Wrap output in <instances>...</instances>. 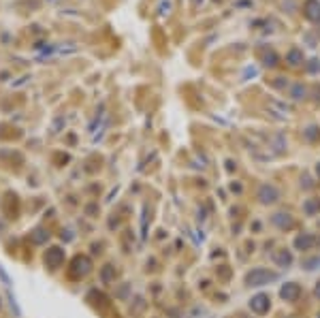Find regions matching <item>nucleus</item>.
<instances>
[{
  "label": "nucleus",
  "mask_w": 320,
  "mask_h": 318,
  "mask_svg": "<svg viewBox=\"0 0 320 318\" xmlns=\"http://www.w3.org/2000/svg\"><path fill=\"white\" fill-rule=\"evenodd\" d=\"M278 274L275 271H269L265 267H256L252 271H248L246 274V284L248 286H254V288H258V286H265V284H271L278 280Z\"/></svg>",
  "instance_id": "nucleus-1"
},
{
  "label": "nucleus",
  "mask_w": 320,
  "mask_h": 318,
  "mask_svg": "<svg viewBox=\"0 0 320 318\" xmlns=\"http://www.w3.org/2000/svg\"><path fill=\"white\" fill-rule=\"evenodd\" d=\"M90 271H92V261L86 254H77L73 261H70V276L73 278H86Z\"/></svg>",
  "instance_id": "nucleus-2"
},
{
  "label": "nucleus",
  "mask_w": 320,
  "mask_h": 318,
  "mask_svg": "<svg viewBox=\"0 0 320 318\" xmlns=\"http://www.w3.org/2000/svg\"><path fill=\"white\" fill-rule=\"evenodd\" d=\"M43 261H45V267H49L51 271L60 269L62 263H64V250L60 248V246H51V248L45 250Z\"/></svg>",
  "instance_id": "nucleus-3"
},
{
  "label": "nucleus",
  "mask_w": 320,
  "mask_h": 318,
  "mask_svg": "<svg viewBox=\"0 0 320 318\" xmlns=\"http://www.w3.org/2000/svg\"><path fill=\"white\" fill-rule=\"evenodd\" d=\"M256 199L260 201L262 205H273L280 201V190L278 186L273 184H260L258 186V192H256Z\"/></svg>",
  "instance_id": "nucleus-4"
},
{
  "label": "nucleus",
  "mask_w": 320,
  "mask_h": 318,
  "mask_svg": "<svg viewBox=\"0 0 320 318\" xmlns=\"http://www.w3.org/2000/svg\"><path fill=\"white\" fill-rule=\"evenodd\" d=\"M271 222H273V226H278L280 231H290V229H294V224H297L290 212H275L271 216Z\"/></svg>",
  "instance_id": "nucleus-5"
},
{
  "label": "nucleus",
  "mask_w": 320,
  "mask_h": 318,
  "mask_svg": "<svg viewBox=\"0 0 320 318\" xmlns=\"http://www.w3.org/2000/svg\"><path fill=\"white\" fill-rule=\"evenodd\" d=\"M269 308H271V299H269V295H265V293H258L250 299V310H252L254 314H267Z\"/></svg>",
  "instance_id": "nucleus-6"
},
{
  "label": "nucleus",
  "mask_w": 320,
  "mask_h": 318,
  "mask_svg": "<svg viewBox=\"0 0 320 318\" xmlns=\"http://www.w3.org/2000/svg\"><path fill=\"white\" fill-rule=\"evenodd\" d=\"M318 244V237L316 235H312V233H301V235L294 237V250H299V252H307V250H312L314 246Z\"/></svg>",
  "instance_id": "nucleus-7"
},
{
  "label": "nucleus",
  "mask_w": 320,
  "mask_h": 318,
  "mask_svg": "<svg viewBox=\"0 0 320 318\" xmlns=\"http://www.w3.org/2000/svg\"><path fill=\"white\" fill-rule=\"evenodd\" d=\"M280 297L284 301H299V297H301V286L297 282H286V284H282V288H280Z\"/></svg>",
  "instance_id": "nucleus-8"
},
{
  "label": "nucleus",
  "mask_w": 320,
  "mask_h": 318,
  "mask_svg": "<svg viewBox=\"0 0 320 318\" xmlns=\"http://www.w3.org/2000/svg\"><path fill=\"white\" fill-rule=\"evenodd\" d=\"M292 252L290 250H286V248H278L273 252V263L278 265V267H282V269H288L292 265Z\"/></svg>",
  "instance_id": "nucleus-9"
},
{
  "label": "nucleus",
  "mask_w": 320,
  "mask_h": 318,
  "mask_svg": "<svg viewBox=\"0 0 320 318\" xmlns=\"http://www.w3.org/2000/svg\"><path fill=\"white\" fill-rule=\"evenodd\" d=\"M88 301L92 303V306H96V308H107L109 306V299H107V295L105 293H100V290H90L88 293Z\"/></svg>",
  "instance_id": "nucleus-10"
},
{
  "label": "nucleus",
  "mask_w": 320,
  "mask_h": 318,
  "mask_svg": "<svg viewBox=\"0 0 320 318\" xmlns=\"http://www.w3.org/2000/svg\"><path fill=\"white\" fill-rule=\"evenodd\" d=\"M303 212L307 216H316V213H320V199H307L303 203Z\"/></svg>",
  "instance_id": "nucleus-11"
},
{
  "label": "nucleus",
  "mask_w": 320,
  "mask_h": 318,
  "mask_svg": "<svg viewBox=\"0 0 320 318\" xmlns=\"http://www.w3.org/2000/svg\"><path fill=\"white\" fill-rule=\"evenodd\" d=\"M30 239H32V244H45L49 239V233L45 229H34L30 233Z\"/></svg>",
  "instance_id": "nucleus-12"
},
{
  "label": "nucleus",
  "mask_w": 320,
  "mask_h": 318,
  "mask_svg": "<svg viewBox=\"0 0 320 318\" xmlns=\"http://www.w3.org/2000/svg\"><path fill=\"white\" fill-rule=\"evenodd\" d=\"M100 280L105 282V284L115 280V267H113V265H105V267L100 269Z\"/></svg>",
  "instance_id": "nucleus-13"
},
{
  "label": "nucleus",
  "mask_w": 320,
  "mask_h": 318,
  "mask_svg": "<svg viewBox=\"0 0 320 318\" xmlns=\"http://www.w3.org/2000/svg\"><path fill=\"white\" fill-rule=\"evenodd\" d=\"M301 265H303V269H305V271H314V269H318V267H320V256L303 258V261H301Z\"/></svg>",
  "instance_id": "nucleus-14"
},
{
  "label": "nucleus",
  "mask_w": 320,
  "mask_h": 318,
  "mask_svg": "<svg viewBox=\"0 0 320 318\" xmlns=\"http://www.w3.org/2000/svg\"><path fill=\"white\" fill-rule=\"evenodd\" d=\"M307 139H310V141H314V139H318V128H314V126H310V128H307Z\"/></svg>",
  "instance_id": "nucleus-15"
},
{
  "label": "nucleus",
  "mask_w": 320,
  "mask_h": 318,
  "mask_svg": "<svg viewBox=\"0 0 320 318\" xmlns=\"http://www.w3.org/2000/svg\"><path fill=\"white\" fill-rule=\"evenodd\" d=\"M9 301H11V308L15 310V316H22V312H19V308H17V303H15V297H13L11 293H9Z\"/></svg>",
  "instance_id": "nucleus-16"
},
{
  "label": "nucleus",
  "mask_w": 320,
  "mask_h": 318,
  "mask_svg": "<svg viewBox=\"0 0 320 318\" xmlns=\"http://www.w3.org/2000/svg\"><path fill=\"white\" fill-rule=\"evenodd\" d=\"M220 276H222V278H224V280H228V278H230V269H228V267H226V265H224V267H222V269H220Z\"/></svg>",
  "instance_id": "nucleus-17"
},
{
  "label": "nucleus",
  "mask_w": 320,
  "mask_h": 318,
  "mask_svg": "<svg viewBox=\"0 0 320 318\" xmlns=\"http://www.w3.org/2000/svg\"><path fill=\"white\" fill-rule=\"evenodd\" d=\"M0 278H2V282H4V284H11V280H9V276H6V274H4V269H2V267H0Z\"/></svg>",
  "instance_id": "nucleus-18"
},
{
  "label": "nucleus",
  "mask_w": 320,
  "mask_h": 318,
  "mask_svg": "<svg viewBox=\"0 0 320 318\" xmlns=\"http://www.w3.org/2000/svg\"><path fill=\"white\" fill-rule=\"evenodd\" d=\"M314 295H316V299H320V280L316 282V288H314Z\"/></svg>",
  "instance_id": "nucleus-19"
},
{
  "label": "nucleus",
  "mask_w": 320,
  "mask_h": 318,
  "mask_svg": "<svg viewBox=\"0 0 320 318\" xmlns=\"http://www.w3.org/2000/svg\"><path fill=\"white\" fill-rule=\"evenodd\" d=\"M316 173H318V177H320V165L316 167Z\"/></svg>",
  "instance_id": "nucleus-20"
},
{
  "label": "nucleus",
  "mask_w": 320,
  "mask_h": 318,
  "mask_svg": "<svg viewBox=\"0 0 320 318\" xmlns=\"http://www.w3.org/2000/svg\"><path fill=\"white\" fill-rule=\"evenodd\" d=\"M239 318H252V316H246V314H239Z\"/></svg>",
  "instance_id": "nucleus-21"
},
{
  "label": "nucleus",
  "mask_w": 320,
  "mask_h": 318,
  "mask_svg": "<svg viewBox=\"0 0 320 318\" xmlns=\"http://www.w3.org/2000/svg\"><path fill=\"white\" fill-rule=\"evenodd\" d=\"M316 318H320V312H318V316H316Z\"/></svg>",
  "instance_id": "nucleus-22"
},
{
  "label": "nucleus",
  "mask_w": 320,
  "mask_h": 318,
  "mask_svg": "<svg viewBox=\"0 0 320 318\" xmlns=\"http://www.w3.org/2000/svg\"><path fill=\"white\" fill-rule=\"evenodd\" d=\"M318 226H320V220H318Z\"/></svg>",
  "instance_id": "nucleus-23"
}]
</instances>
